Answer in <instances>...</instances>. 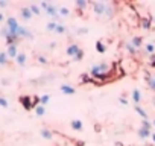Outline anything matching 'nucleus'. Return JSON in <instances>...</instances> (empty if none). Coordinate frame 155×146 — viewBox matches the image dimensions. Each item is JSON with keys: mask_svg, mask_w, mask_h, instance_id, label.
<instances>
[{"mask_svg": "<svg viewBox=\"0 0 155 146\" xmlns=\"http://www.w3.org/2000/svg\"><path fill=\"white\" fill-rule=\"evenodd\" d=\"M107 18H113L114 17V5L113 3H107V9H105V14H104Z\"/></svg>", "mask_w": 155, "mask_h": 146, "instance_id": "8", "label": "nucleus"}, {"mask_svg": "<svg viewBox=\"0 0 155 146\" xmlns=\"http://www.w3.org/2000/svg\"><path fill=\"white\" fill-rule=\"evenodd\" d=\"M56 26H58L56 22H49V23L46 25V29H47L49 32H55V31H56Z\"/></svg>", "mask_w": 155, "mask_h": 146, "instance_id": "18", "label": "nucleus"}, {"mask_svg": "<svg viewBox=\"0 0 155 146\" xmlns=\"http://www.w3.org/2000/svg\"><path fill=\"white\" fill-rule=\"evenodd\" d=\"M141 26H143V29H149V28H150V20H149V18H144V20L141 22Z\"/></svg>", "mask_w": 155, "mask_h": 146, "instance_id": "28", "label": "nucleus"}, {"mask_svg": "<svg viewBox=\"0 0 155 146\" xmlns=\"http://www.w3.org/2000/svg\"><path fill=\"white\" fill-rule=\"evenodd\" d=\"M8 6V2H3V0H0V8H6Z\"/></svg>", "mask_w": 155, "mask_h": 146, "instance_id": "34", "label": "nucleus"}, {"mask_svg": "<svg viewBox=\"0 0 155 146\" xmlns=\"http://www.w3.org/2000/svg\"><path fill=\"white\" fill-rule=\"evenodd\" d=\"M131 44H132L135 49H138V47L141 46V38H140V37H134V38L131 40Z\"/></svg>", "mask_w": 155, "mask_h": 146, "instance_id": "19", "label": "nucleus"}, {"mask_svg": "<svg viewBox=\"0 0 155 146\" xmlns=\"http://www.w3.org/2000/svg\"><path fill=\"white\" fill-rule=\"evenodd\" d=\"M15 61H17V64H18L20 67L26 65V53H25V52H18V55H17Z\"/></svg>", "mask_w": 155, "mask_h": 146, "instance_id": "9", "label": "nucleus"}, {"mask_svg": "<svg viewBox=\"0 0 155 146\" xmlns=\"http://www.w3.org/2000/svg\"><path fill=\"white\" fill-rule=\"evenodd\" d=\"M150 137H152V141L155 143V132H152V135H150Z\"/></svg>", "mask_w": 155, "mask_h": 146, "instance_id": "37", "label": "nucleus"}, {"mask_svg": "<svg viewBox=\"0 0 155 146\" xmlns=\"http://www.w3.org/2000/svg\"><path fill=\"white\" fill-rule=\"evenodd\" d=\"M38 61H40L41 64H46V62H47V59H46L44 56H38Z\"/></svg>", "mask_w": 155, "mask_h": 146, "instance_id": "33", "label": "nucleus"}, {"mask_svg": "<svg viewBox=\"0 0 155 146\" xmlns=\"http://www.w3.org/2000/svg\"><path fill=\"white\" fill-rule=\"evenodd\" d=\"M93 9L97 15H104L105 9H107V3L105 2H96V3H93Z\"/></svg>", "mask_w": 155, "mask_h": 146, "instance_id": "4", "label": "nucleus"}, {"mask_svg": "<svg viewBox=\"0 0 155 146\" xmlns=\"http://www.w3.org/2000/svg\"><path fill=\"white\" fill-rule=\"evenodd\" d=\"M150 135H152V134H150L149 129H146V128H143V126L138 129V137H140V138H147V137H150Z\"/></svg>", "mask_w": 155, "mask_h": 146, "instance_id": "13", "label": "nucleus"}, {"mask_svg": "<svg viewBox=\"0 0 155 146\" xmlns=\"http://www.w3.org/2000/svg\"><path fill=\"white\" fill-rule=\"evenodd\" d=\"M81 47L79 46H78V44H70L68 47H67V50H65V53L68 55V56H71V58H74V56H78V55H79L81 53Z\"/></svg>", "mask_w": 155, "mask_h": 146, "instance_id": "3", "label": "nucleus"}, {"mask_svg": "<svg viewBox=\"0 0 155 146\" xmlns=\"http://www.w3.org/2000/svg\"><path fill=\"white\" fill-rule=\"evenodd\" d=\"M125 47H126V50H128L129 53H132V55H134V53L137 52V49H135V47H134V46L131 44V41H129V43H126V44H125Z\"/></svg>", "mask_w": 155, "mask_h": 146, "instance_id": "22", "label": "nucleus"}, {"mask_svg": "<svg viewBox=\"0 0 155 146\" xmlns=\"http://www.w3.org/2000/svg\"><path fill=\"white\" fill-rule=\"evenodd\" d=\"M152 125H153V126H155V119H153V122H152Z\"/></svg>", "mask_w": 155, "mask_h": 146, "instance_id": "40", "label": "nucleus"}, {"mask_svg": "<svg viewBox=\"0 0 155 146\" xmlns=\"http://www.w3.org/2000/svg\"><path fill=\"white\" fill-rule=\"evenodd\" d=\"M146 81H147V84H149V87L155 91V81H153V78L152 76H146Z\"/></svg>", "mask_w": 155, "mask_h": 146, "instance_id": "23", "label": "nucleus"}, {"mask_svg": "<svg viewBox=\"0 0 155 146\" xmlns=\"http://www.w3.org/2000/svg\"><path fill=\"white\" fill-rule=\"evenodd\" d=\"M153 52H155V46L150 44V43L146 44V53H153Z\"/></svg>", "mask_w": 155, "mask_h": 146, "instance_id": "30", "label": "nucleus"}, {"mask_svg": "<svg viewBox=\"0 0 155 146\" xmlns=\"http://www.w3.org/2000/svg\"><path fill=\"white\" fill-rule=\"evenodd\" d=\"M3 18H5V17H3V14H0V23L3 22Z\"/></svg>", "mask_w": 155, "mask_h": 146, "instance_id": "38", "label": "nucleus"}, {"mask_svg": "<svg viewBox=\"0 0 155 146\" xmlns=\"http://www.w3.org/2000/svg\"><path fill=\"white\" fill-rule=\"evenodd\" d=\"M88 32V29H79L78 31V34H87Z\"/></svg>", "mask_w": 155, "mask_h": 146, "instance_id": "35", "label": "nucleus"}, {"mask_svg": "<svg viewBox=\"0 0 155 146\" xmlns=\"http://www.w3.org/2000/svg\"><path fill=\"white\" fill-rule=\"evenodd\" d=\"M40 134H41V137H43V138H47V140H50V138H52V135H53V134H52V131H50V129H47V128H43V129L40 131Z\"/></svg>", "mask_w": 155, "mask_h": 146, "instance_id": "14", "label": "nucleus"}, {"mask_svg": "<svg viewBox=\"0 0 155 146\" xmlns=\"http://www.w3.org/2000/svg\"><path fill=\"white\" fill-rule=\"evenodd\" d=\"M96 47H97V50H99L101 53H104V52H105V46L102 44V41H97V43H96Z\"/></svg>", "mask_w": 155, "mask_h": 146, "instance_id": "31", "label": "nucleus"}, {"mask_svg": "<svg viewBox=\"0 0 155 146\" xmlns=\"http://www.w3.org/2000/svg\"><path fill=\"white\" fill-rule=\"evenodd\" d=\"M6 53H8L9 58H17V55H18V52H17V44H11V46H8Z\"/></svg>", "mask_w": 155, "mask_h": 146, "instance_id": "7", "label": "nucleus"}, {"mask_svg": "<svg viewBox=\"0 0 155 146\" xmlns=\"http://www.w3.org/2000/svg\"><path fill=\"white\" fill-rule=\"evenodd\" d=\"M38 101H40L38 98H35V99H34V102H31V98H28V96L21 98V104L25 105V108H26V110H31V108H32V105H35Z\"/></svg>", "mask_w": 155, "mask_h": 146, "instance_id": "6", "label": "nucleus"}, {"mask_svg": "<svg viewBox=\"0 0 155 146\" xmlns=\"http://www.w3.org/2000/svg\"><path fill=\"white\" fill-rule=\"evenodd\" d=\"M61 91H62L64 95H73V93H74V88L70 87V85H61Z\"/></svg>", "mask_w": 155, "mask_h": 146, "instance_id": "15", "label": "nucleus"}, {"mask_svg": "<svg viewBox=\"0 0 155 146\" xmlns=\"http://www.w3.org/2000/svg\"><path fill=\"white\" fill-rule=\"evenodd\" d=\"M120 102H122V104H123V105H126V104H128V101H126V99H125V98H122V99H120Z\"/></svg>", "mask_w": 155, "mask_h": 146, "instance_id": "36", "label": "nucleus"}, {"mask_svg": "<svg viewBox=\"0 0 155 146\" xmlns=\"http://www.w3.org/2000/svg\"><path fill=\"white\" fill-rule=\"evenodd\" d=\"M70 125H71V128H73L74 131H81V129L84 128V123H82L81 120H78V119H76V120H71Z\"/></svg>", "mask_w": 155, "mask_h": 146, "instance_id": "11", "label": "nucleus"}, {"mask_svg": "<svg viewBox=\"0 0 155 146\" xmlns=\"http://www.w3.org/2000/svg\"><path fill=\"white\" fill-rule=\"evenodd\" d=\"M153 107H155V99H153Z\"/></svg>", "mask_w": 155, "mask_h": 146, "instance_id": "41", "label": "nucleus"}, {"mask_svg": "<svg viewBox=\"0 0 155 146\" xmlns=\"http://www.w3.org/2000/svg\"><path fill=\"white\" fill-rule=\"evenodd\" d=\"M17 38H34V35H32L31 31H28V28L20 26L18 31H17Z\"/></svg>", "mask_w": 155, "mask_h": 146, "instance_id": "5", "label": "nucleus"}, {"mask_svg": "<svg viewBox=\"0 0 155 146\" xmlns=\"http://www.w3.org/2000/svg\"><path fill=\"white\" fill-rule=\"evenodd\" d=\"M87 3H88V2H85V0H78L76 6H78V9H85V8H87Z\"/></svg>", "mask_w": 155, "mask_h": 146, "instance_id": "21", "label": "nucleus"}, {"mask_svg": "<svg viewBox=\"0 0 155 146\" xmlns=\"http://www.w3.org/2000/svg\"><path fill=\"white\" fill-rule=\"evenodd\" d=\"M141 125H143V128H146V129H149V128H150V123H149L147 120H143V123H141Z\"/></svg>", "mask_w": 155, "mask_h": 146, "instance_id": "32", "label": "nucleus"}, {"mask_svg": "<svg viewBox=\"0 0 155 146\" xmlns=\"http://www.w3.org/2000/svg\"><path fill=\"white\" fill-rule=\"evenodd\" d=\"M21 17L25 20H31L32 18V11L31 8H21Z\"/></svg>", "mask_w": 155, "mask_h": 146, "instance_id": "12", "label": "nucleus"}, {"mask_svg": "<svg viewBox=\"0 0 155 146\" xmlns=\"http://www.w3.org/2000/svg\"><path fill=\"white\" fill-rule=\"evenodd\" d=\"M41 8L47 12L49 17L53 18V22L59 18V9H58L55 5H52V3H46V2H41Z\"/></svg>", "mask_w": 155, "mask_h": 146, "instance_id": "2", "label": "nucleus"}, {"mask_svg": "<svg viewBox=\"0 0 155 146\" xmlns=\"http://www.w3.org/2000/svg\"><path fill=\"white\" fill-rule=\"evenodd\" d=\"M59 14H61L62 17H68V15H70V11H68L67 8L62 6V8H59Z\"/></svg>", "mask_w": 155, "mask_h": 146, "instance_id": "26", "label": "nucleus"}, {"mask_svg": "<svg viewBox=\"0 0 155 146\" xmlns=\"http://www.w3.org/2000/svg\"><path fill=\"white\" fill-rule=\"evenodd\" d=\"M55 32H56V34H64V32H65V26L58 23V26H56V31H55Z\"/></svg>", "mask_w": 155, "mask_h": 146, "instance_id": "29", "label": "nucleus"}, {"mask_svg": "<svg viewBox=\"0 0 155 146\" xmlns=\"http://www.w3.org/2000/svg\"><path fill=\"white\" fill-rule=\"evenodd\" d=\"M152 78H153V81H155V73H153V75H152Z\"/></svg>", "mask_w": 155, "mask_h": 146, "instance_id": "39", "label": "nucleus"}, {"mask_svg": "<svg viewBox=\"0 0 155 146\" xmlns=\"http://www.w3.org/2000/svg\"><path fill=\"white\" fill-rule=\"evenodd\" d=\"M8 99L6 98H3V96H0V107H3V108H8Z\"/></svg>", "mask_w": 155, "mask_h": 146, "instance_id": "25", "label": "nucleus"}, {"mask_svg": "<svg viewBox=\"0 0 155 146\" xmlns=\"http://www.w3.org/2000/svg\"><path fill=\"white\" fill-rule=\"evenodd\" d=\"M111 68H113V65L111 64H108V62H101V64H94L93 67H91V70H90V73H91V76L96 79H105L107 76H108V73L111 71Z\"/></svg>", "mask_w": 155, "mask_h": 146, "instance_id": "1", "label": "nucleus"}, {"mask_svg": "<svg viewBox=\"0 0 155 146\" xmlns=\"http://www.w3.org/2000/svg\"><path fill=\"white\" fill-rule=\"evenodd\" d=\"M35 113H37V116H44V113H46L44 105H37L35 107Z\"/></svg>", "mask_w": 155, "mask_h": 146, "instance_id": "20", "label": "nucleus"}, {"mask_svg": "<svg viewBox=\"0 0 155 146\" xmlns=\"http://www.w3.org/2000/svg\"><path fill=\"white\" fill-rule=\"evenodd\" d=\"M49 101H50V96H49V95H44V96H41V98H40V102H41V105H46Z\"/></svg>", "mask_w": 155, "mask_h": 146, "instance_id": "27", "label": "nucleus"}, {"mask_svg": "<svg viewBox=\"0 0 155 146\" xmlns=\"http://www.w3.org/2000/svg\"><path fill=\"white\" fill-rule=\"evenodd\" d=\"M29 8H31V11H32V14H35V15H40V14H41V11H40V8H38L37 5H31Z\"/></svg>", "mask_w": 155, "mask_h": 146, "instance_id": "24", "label": "nucleus"}, {"mask_svg": "<svg viewBox=\"0 0 155 146\" xmlns=\"http://www.w3.org/2000/svg\"><path fill=\"white\" fill-rule=\"evenodd\" d=\"M135 111L140 114V117H143V120H146V119H147V113H146V111H144L140 105H135Z\"/></svg>", "mask_w": 155, "mask_h": 146, "instance_id": "17", "label": "nucleus"}, {"mask_svg": "<svg viewBox=\"0 0 155 146\" xmlns=\"http://www.w3.org/2000/svg\"><path fill=\"white\" fill-rule=\"evenodd\" d=\"M132 101H134L137 105L141 102V93H140V90H138V88L132 90Z\"/></svg>", "mask_w": 155, "mask_h": 146, "instance_id": "10", "label": "nucleus"}, {"mask_svg": "<svg viewBox=\"0 0 155 146\" xmlns=\"http://www.w3.org/2000/svg\"><path fill=\"white\" fill-rule=\"evenodd\" d=\"M8 53L6 52H0V65H6L8 64Z\"/></svg>", "mask_w": 155, "mask_h": 146, "instance_id": "16", "label": "nucleus"}]
</instances>
